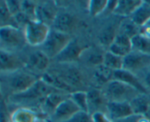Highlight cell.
Here are the masks:
<instances>
[{"label":"cell","mask_w":150,"mask_h":122,"mask_svg":"<svg viewBox=\"0 0 150 122\" xmlns=\"http://www.w3.org/2000/svg\"><path fill=\"white\" fill-rule=\"evenodd\" d=\"M132 51L150 55V38L138 34L131 38Z\"/></svg>","instance_id":"obj_26"},{"label":"cell","mask_w":150,"mask_h":122,"mask_svg":"<svg viewBox=\"0 0 150 122\" xmlns=\"http://www.w3.org/2000/svg\"><path fill=\"white\" fill-rule=\"evenodd\" d=\"M94 79L98 85L105 86V84L114 80V71L104 64L95 67L94 72Z\"/></svg>","instance_id":"obj_25"},{"label":"cell","mask_w":150,"mask_h":122,"mask_svg":"<svg viewBox=\"0 0 150 122\" xmlns=\"http://www.w3.org/2000/svg\"><path fill=\"white\" fill-rule=\"evenodd\" d=\"M118 1H115V0H112V1H108V4H107V11L110 12V13H114L115 11L116 8H117V5H118Z\"/></svg>","instance_id":"obj_40"},{"label":"cell","mask_w":150,"mask_h":122,"mask_svg":"<svg viewBox=\"0 0 150 122\" xmlns=\"http://www.w3.org/2000/svg\"><path fill=\"white\" fill-rule=\"evenodd\" d=\"M57 90V89L51 87L43 80L39 79L27 91L18 94L13 95L14 98H13L12 100L15 103L20 105V107L32 108L31 107L34 106V105L36 104L40 106L44 99L50 93Z\"/></svg>","instance_id":"obj_1"},{"label":"cell","mask_w":150,"mask_h":122,"mask_svg":"<svg viewBox=\"0 0 150 122\" xmlns=\"http://www.w3.org/2000/svg\"><path fill=\"white\" fill-rule=\"evenodd\" d=\"M124 57H121L116 54H112L110 51H107L104 55L103 64L113 71L122 70Z\"/></svg>","instance_id":"obj_27"},{"label":"cell","mask_w":150,"mask_h":122,"mask_svg":"<svg viewBox=\"0 0 150 122\" xmlns=\"http://www.w3.org/2000/svg\"><path fill=\"white\" fill-rule=\"evenodd\" d=\"M150 66V55L132 51L124 57L123 69L134 73Z\"/></svg>","instance_id":"obj_8"},{"label":"cell","mask_w":150,"mask_h":122,"mask_svg":"<svg viewBox=\"0 0 150 122\" xmlns=\"http://www.w3.org/2000/svg\"><path fill=\"white\" fill-rule=\"evenodd\" d=\"M0 21H1V27L6 26L18 27L14 16L9 11L4 0L0 1Z\"/></svg>","instance_id":"obj_29"},{"label":"cell","mask_w":150,"mask_h":122,"mask_svg":"<svg viewBox=\"0 0 150 122\" xmlns=\"http://www.w3.org/2000/svg\"><path fill=\"white\" fill-rule=\"evenodd\" d=\"M132 21L139 27L144 26L150 21V1H144V3L132 14Z\"/></svg>","instance_id":"obj_22"},{"label":"cell","mask_w":150,"mask_h":122,"mask_svg":"<svg viewBox=\"0 0 150 122\" xmlns=\"http://www.w3.org/2000/svg\"><path fill=\"white\" fill-rule=\"evenodd\" d=\"M39 79L34 75L22 70L10 73L7 78V87L13 95L18 94L30 89Z\"/></svg>","instance_id":"obj_5"},{"label":"cell","mask_w":150,"mask_h":122,"mask_svg":"<svg viewBox=\"0 0 150 122\" xmlns=\"http://www.w3.org/2000/svg\"><path fill=\"white\" fill-rule=\"evenodd\" d=\"M105 114L110 119L116 121L130 116L133 111L127 102H108Z\"/></svg>","instance_id":"obj_12"},{"label":"cell","mask_w":150,"mask_h":122,"mask_svg":"<svg viewBox=\"0 0 150 122\" xmlns=\"http://www.w3.org/2000/svg\"><path fill=\"white\" fill-rule=\"evenodd\" d=\"M0 39L1 45H5L3 50L10 51L11 49L18 48L23 46L25 39L24 32L18 27L11 26H1L0 28Z\"/></svg>","instance_id":"obj_6"},{"label":"cell","mask_w":150,"mask_h":122,"mask_svg":"<svg viewBox=\"0 0 150 122\" xmlns=\"http://www.w3.org/2000/svg\"><path fill=\"white\" fill-rule=\"evenodd\" d=\"M139 34L143 35V36L146 37L150 38V21L148 22L144 26L140 27Z\"/></svg>","instance_id":"obj_39"},{"label":"cell","mask_w":150,"mask_h":122,"mask_svg":"<svg viewBox=\"0 0 150 122\" xmlns=\"http://www.w3.org/2000/svg\"><path fill=\"white\" fill-rule=\"evenodd\" d=\"M108 1L106 0H92L88 1L87 7L89 14L97 16L106 10Z\"/></svg>","instance_id":"obj_32"},{"label":"cell","mask_w":150,"mask_h":122,"mask_svg":"<svg viewBox=\"0 0 150 122\" xmlns=\"http://www.w3.org/2000/svg\"><path fill=\"white\" fill-rule=\"evenodd\" d=\"M114 80L123 82L129 86H132L142 94H146V88L139 78L135 75L134 73L124 70H120L114 71Z\"/></svg>","instance_id":"obj_15"},{"label":"cell","mask_w":150,"mask_h":122,"mask_svg":"<svg viewBox=\"0 0 150 122\" xmlns=\"http://www.w3.org/2000/svg\"><path fill=\"white\" fill-rule=\"evenodd\" d=\"M70 97V94L62 91H54L50 93L44 99L41 103L40 108L41 113L45 116L46 118H48L54 112L57 107L64 100Z\"/></svg>","instance_id":"obj_10"},{"label":"cell","mask_w":150,"mask_h":122,"mask_svg":"<svg viewBox=\"0 0 150 122\" xmlns=\"http://www.w3.org/2000/svg\"><path fill=\"white\" fill-rule=\"evenodd\" d=\"M144 3L142 0H123L119 1L114 13L118 16H132L133 13Z\"/></svg>","instance_id":"obj_23"},{"label":"cell","mask_w":150,"mask_h":122,"mask_svg":"<svg viewBox=\"0 0 150 122\" xmlns=\"http://www.w3.org/2000/svg\"><path fill=\"white\" fill-rule=\"evenodd\" d=\"M145 82H146V85L147 86V87L150 89V73L147 74V75L146 76V78H145Z\"/></svg>","instance_id":"obj_41"},{"label":"cell","mask_w":150,"mask_h":122,"mask_svg":"<svg viewBox=\"0 0 150 122\" xmlns=\"http://www.w3.org/2000/svg\"><path fill=\"white\" fill-rule=\"evenodd\" d=\"M80 111L81 109L69 97L57 107L48 119L51 122H64L70 119Z\"/></svg>","instance_id":"obj_9"},{"label":"cell","mask_w":150,"mask_h":122,"mask_svg":"<svg viewBox=\"0 0 150 122\" xmlns=\"http://www.w3.org/2000/svg\"><path fill=\"white\" fill-rule=\"evenodd\" d=\"M94 122H114L103 112H96L92 115Z\"/></svg>","instance_id":"obj_38"},{"label":"cell","mask_w":150,"mask_h":122,"mask_svg":"<svg viewBox=\"0 0 150 122\" xmlns=\"http://www.w3.org/2000/svg\"><path fill=\"white\" fill-rule=\"evenodd\" d=\"M88 112L92 115L96 112L105 113L108 101L101 90L92 89L87 91Z\"/></svg>","instance_id":"obj_14"},{"label":"cell","mask_w":150,"mask_h":122,"mask_svg":"<svg viewBox=\"0 0 150 122\" xmlns=\"http://www.w3.org/2000/svg\"><path fill=\"white\" fill-rule=\"evenodd\" d=\"M138 27L139 26H136L132 21L131 19H130L129 20H126V21H124L122 23L121 26L120 27V31L118 32V33L122 34V35L129 37L130 38H132L135 35L139 34L140 27Z\"/></svg>","instance_id":"obj_33"},{"label":"cell","mask_w":150,"mask_h":122,"mask_svg":"<svg viewBox=\"0 0 150 122\" xmlns=\"http://www.w3.org/2000/svg\"><path fill=\"white\" fill-rule=\"evenodd\" d=\"M114 122H150V119L146 116L133 114L129 116Z\"/></svg>","instance_id":"obj_37"},{"label":"cell","mask_w":150,"mask_h":122,"mask_svg":"<svg viewBox=\"0 0 150 122\" xmlns=\"http://www.w3.org/2000/svg\"><path fill=\"white\" fill-rule=\"evenodd\" d=\"M50 58L42 51H36L31 54L26 61V66L32 71L43 72L48 67Z\"/></svg>","instance_id":"obj_16"},{"label":"cell","mask_w":150,"mask_h":122,"mask_svg":"<svg viewBox=\"0 0 150 122\" xmlns=\"http://www.w3.org/2000/svg\"><path fill=\"white\" fill-rule=\"evenodd\" d=\"M41 80H43L45 83L51 86V87L57 89V90L62 91V92H67V93L71 94L76 92L73 88L67 84L55 72L50 73L47 72L45 73L41 77Z\"/></svg>","instance_id":"obj_20"},{"label":"cell","mask_w":150,"mask_h":122,"mask_svg":"<svg viewBox=\"0 0 150 122\" xmlns=\"http://www.w3.org/2000/svg\"><path fill=\"white\" fill-rule=\"evenodd\" d=\"M129 103L133 114L146 116L150 108V97L146 94H139Z\"/></svg>","instance_id":"obj_21"},{"label":"cell","mask_w":150,"mask_h":122,"mask_svg":"<svg viewBox=\"0 0 150 122\" xmlns=\"http://www.w3.org/2000/svg\"><path fill=\"white\" fill-rule=\"evenodd\" d=\"M10 115V122H38L42 118L34 109L24 107L16 108Z\"/></svg>","instance_id":"obj_18"},{"label":"cell","mask_w":150,"mask_h":122,"mask_svg":"<svg viewBox=\"0 0 150 122\" xmlns=\"http://www.w3.org/2000/svg\"><path fill=\"white\" fill-rule=\"evenodd\" d=\"M25 39L31 46H41L51 31L49 26L38 20H31L23 28Z\"/></svg>","instance_id":"obj_4"},{"label":"cell","mask_w":150,"mask_h":122,"mask_svg":"<svg viewBox=\"0 0 150 122\" xmlns=\"http://www.w3.org/2000/svg\"><path fill=\"white\" fill-rule=\"evenodd\" d=\"M70 97L80 108L81 111L88 112L87 92L82 90L76 91V92L70 94Z\"/></svg>","instance_id":"obj_31"},{"label":"cell","mask_w":150,"mask_h":122,"mask_svg":"<svg viewBox=\"0 0 150 122\" xmlns=\"http://www.w3.org/2000/svg\"><path fill=\"white\" fill-rule=\"evenodd\" d=\"M102 92L108 102H130L135 97L142 94L132 86L117 80L108 82L103 86Z\"/></svg>","instance_id":"obj_2"},{"label":"cell","mask_w":150,"mask_h":122,"mask_svg":"<svg viewBox=\"0 0 150 122\" xmlns=\"http://www.w3.org/2000/svg\"><path fill=\"white\" fill-rule=\"evenodd\" d=\"M117 35H118V32H117V29L114 26H108L104 30H103L100 35V43L103 46L109 48L111 44L114 42L115 38L117 37Z\"/></svg>","instance_id":"obj_30"},{"label":"cell","mask_w":150,"mask_h":122,"mask_svg":"<svg viewBox=\"0 0 150 122\" xmlns=\"http://www.w3.org/2000/svg\"><path fill=\"white\" fill-rule=\"evenodd\" d=\"M7 7L9 11L13 16H16L18 13L21 12V1H16V0H6Z\"/></svg>","instance_id":"obj_36"},{"label":"cell","mask_w":150,"mask_h":122,"mask_svg":"<svg viewBox=\"0 0 150 122\" xmlns=\"http://www.w3.org/2000/svg\"><path fill=\"white\" fill-rule=\"evenodd\" d=\"M146 116H147V117H148V118H149V119H150V108H149V111H148L147 114H146Z\"/></svg>","instance_id":"obj_43"},{"label":"cell","mask_w":150,"mask_h":122,"mask_svg":"<svg viewBox=\"0 0 150 122\" xmlns=\"http://www.w3.org/2000/svg\"><path fill=\"white\" fill-rule=\"evenodd\" d=\"M57 14L52 6L49 4H42L37 6L36 20L42 21L49 26V23H54Z\"/></svg>","instance_id":"obj_24"},{"label":"cell","mask_w":150,"mask_h":122,"mask_svg":"<svg viewBox=\"0 0 150 122\" xmlns=\"http://www.w3.org/2000/svg\"><path fill=\"white\" fill-rule=\"evenodd\" d=\"M38 122H47L46 118H43V117H42V118H40L39 120H38Z\"/></svg>","instance_id":"obj_42"},{"label":"cell","mask_w":150,"mask_h":122,"mask_svg":"<svg viewBox=\"0 0 150 122\" xmlns=\"http://www.w3.org/2000/svg\"><path fill=\"white\" fill-rule=\"evenodd\" d=\"M55 73L75 91H80L79 89L84 86L85 80L83 74L73 66L67 64L60 71Z\"/></svg>","instance_id":"obj_7"},{"label":"cell","mask_w":150,"mask_h":122,"mask_svg":"<svg viewBox=\"0 0 150 122\" xmlns=\"http://www.w3.org/2000/svg\"><path fill=\"white\" fill-rule=\"evenodd\" d=\"M86 50L83 51L81 57H85V61L86 62V64L90 66H93L95 67L103 64L105 54H103L100 51L96 49L89 51H86Z\"/></svg>","instance_id":"obj_28"},{"label":"cell","mask_w":150,"mask_h":122,"mask_svg":"<svg viewBox=\"0 0 150 122\" xmlns=\"http://www.w3.org/2000/svg\"><path fill=\"white\" fill-rule=\"evenodd\" d=\"M46 121H47V122H51V121H49V120H48V118H46Z\"/></svg>","instance_id":"obj_44"},{"label":"cell","mask_w":150,"mask_h":122,"mask_svg":"<svg viewBox=\"0 0 150 122\" xmlns=\"http://www.w3.org/2000/svg\"><path fill=\"white\" fill-rule=\"evenodd\" d=\"M70 41V37L67 34L51 29L46 40L40 46L41 51L50 59L56 58L68 45Z\"/></svg>","instance_id":"obj_3"},{"label":"cell","mask_w":150,"mask_h":122,"mask_svg":"<svg viewBox=\"0 0 150 122\" xmlns=\"http://www.w3.org/2000/svg\"><path fill=\"white\" fill-rule=\"evenodd\" d=\"M23 64L21 60L10 51L1 49L0 51V68L7 73H14L21 70Z\"/></svg>","instance_id":"obj_13"},{"label":"cell","mask_w":150,"mask_h":122,"mask_svg":"<svg viewBox=\"0 0 150 122\" xmlns=\"http://www.w3.org/2000/svg\"><path fill=\"white\" fill-rule=\"evenodd\" d=\"M76 19L68 13L58 14L53 23L54 29L69 35L76 26Z\"/></svg>","instance_id":"obj_19"},{"label":"cell","mask_w":150,"mask_h":122,"mask_svg":"<svg viewBox=\"0 0 150 122\" xmlns=\"http://www.w3.org/2000/svg\"><path fill=\"white\" fill-rule=\"evenodd\" d=\"M64 122H94L90 114L85 111H80L73 117Z\"/></svg>","instance_id":"obj_35"},{"label":"cell","mask_w":150,"mask_h":122,"mask_svg":"<svg viewBox=\"0 0 150 122\" xmlns=\"http://www.w3.org/2000/svg\"><path fill=\"white\" fill-rule=\"evenodd\" d=\"M37 4L32 1H21V12L30 20H36Z\"/></svg>","instance_id":"obj_34"},{"label":"cell","mask_w":150,"mask_h":122,"mask_svg":"<svg viewBox=\"0 0 150 122\" xmlns=\"http://www.w3.org/2000/svg\"><path fill=\"white\" fill-rule=\"evenodd\" d=\"M86 49V47L81 46L79 42L71 40L68 45L63 50L62 52L58 56L56 57V59L60 63H72L79 60Z\"/></svg>","instance_id":"obj_11"},{"label":"cell","mask_w":150,"mask_h":122,"mask_svg":"<svg viewBox=\"0 0 150 122\" xmlns=\"http://www.w3.org/2000/svg\"><path fill=\"white\" fill-rule=\"evenodd\" d=\"M108 51L121 57H125L132 51L131 38L118 33L114 42L108 48Z\"/></svg>","instance_id":"obj_17"}]
</instances>
